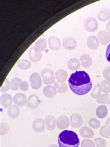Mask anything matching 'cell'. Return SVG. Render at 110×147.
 <instances>
[{"label": "cell", "instance_id": "cell-1", "mask_svg": "<svg viewBox=\"0 0 110 147\" xmlns=\"http://www.w3.org/2000/svg\"><path fill=\"white\" fill-rule=\"evenodd\" d=\"M68 86L75 94L84 96L91 91L93 83L86 72L78 71L70 75L68 79Z\"/></svg>", "mask_w": 110, "mask_h": 147}, {"label": "cell", "instance_id": "cell-2", "mask_svg": "<svg viewBox=\"0 0 110 147\" xmlns=\"http://www.w3.org/2000/svg\"><path fill=\"white\" fill-rule=\"evenodd\" d=\"M57 141L59 147H79L80 144L78 135L73 130H63L58 135Z\"/></svg>", "mask_w": 110, "mask_h": 147}, {"label": "cell", "instance_id": "cell-3", "mask_svg": "<svg viewBox=\"0 0 110 147\" xmlns=\"http://www.w3.org/2000/svg\"><path fill=\"white\" fill-rule=\"evenodd\" d=\"M83 27L86 32L93 33L98 30L99 24H98V20L95 18L88 17L84 20Z\"/></svg>", "mask_w": 110, "mask_h": 147}, {"label": "cell", "instance_id": "cell-4", "mask_svg": "<svg viewBox=\"0 0 110 147\" xmlns=\"http://www.w3.org/2000/svg\"><path fill=\"white\" fill-rule=\"evenodd\" d=\"M43 82L45 85H51L55 82V73L52 70L45 68L40 73Z\"/></svg>", "mask_w": 110, "mask_h": 147}, {"label": "cell", "instance_id": "cell-5", "mask_svg": "<svg viewBox=\"0 0 110 147\" xmlns=\"http://www.w3.org/2000/svg\"><path fill=\"white\" fill-rule=\"evenodd\" d=\"M29 82H30L31 86L33 89H39L41 87L43 84V80L41 76L38 73H34L29 77Z\"/></svg>", "mask_w": 110, "mask_h": 147}, {"label": "cell", "instance_id": "cell-6", "mask_svg": "<svg viewBox=\"0 0 110 147\" xmlns=\"http://www.w3.org/2000/svg\"><path fill=\"white\" fill-rule=\"evenodd\" d=\"M77 40L73 37L66 36L62 40V46L66 50H73L77 48Z\"/></svg>", "mask_w": 110, "mask_h": 147}, {"label": "cell", "instance_id": "cell-7", "mask_svg": "<svg viewBox=\"0 0 110 147\" xmlns=\"http://www.w3.org/2000/svg\"><path fill=\"white\" fill-rule=\"evenodd\" d=\"M43 57L42 52L35 46L29 49V57L32 62H38L41 60Z\"/></svg>", "mask_w": 110, "mask_h": 147}, {"label": "cell", "instance_id": "cell-8", "mask_svg": "<svg viewBox=\"0 0 110 147\" xmlns=\"http://www.w3.org/2000/svg\"><path fill=\"white\" fill-rule=\"evenodd\" d=\"M70 125L73 128H79L83 123V118L81 114L73 113L70 115Z\"/></svg>", "mask_w": 110, "mask_h": 147}, {"label": "cell", "instance_id": "cell-9", "mask_svg": "<svg viewBox=\"0 0 110 147\" xmlns=\"http://www.w3.org/2000/svg\"><path fill=\"white\" fill-rule=\"evenodd\" d=\"M70 121L67 116L61 115L57 119V127L59 130H65L70 125Z\"/></svg>", "mask_w": 110, "mask_h": 147}, {"label": "cell", "instance_id": "cell-10", "mask_svg": "<svg viewBox=\"0 0 110 147\" xmlns=\"http://www.w3.org/2000/svg\"><path fill=\"white\" fill-rule=\"evenodd\" d=\"M45 126V122L42 119H36L32 123V129L36 133H43L44 132Z\"/></svg>", "mask_w": 110, "mask_h": 147}, {"label": "cell", "instance_id": "cell-11", "mask_svg": "<svg viewBox=\"0 0 110 147\" xmlns=\"http://www.w3.org/2000/svg\"><path fill=\"white\" fill-rule=\"evenodd\" d=\"M48 48L52 51H57L61 48V40L58 37L52 36L48 38Z\"/></svg>", "mask_w": 110, "mask_h": 147}, {"label": "cell", "instance_id": "cell-12", "mask_svg": "<svg viewBox=\"0 0 110 147\" xmlns=\"http://www.w3.org/2000/svg\"><path fill=\"white\" fill-rule=\"evenodd\" d=\"M13 102V97L9 94H4L1 95L0 98V103L1 106L4 108H9L10 106L12 105Z\"/></svg>", "mask_w": 110, "mask_h": 147}, {"label": "cell", "instance_id": "cell-13", "mask_svg": "<svg viewBox=\"0 0 110 147\" xmlns=\"http://www.w3.org/2000/svg\"><path fill=\"white\" fill-rule=\"evenodd\" d=\"M98 38L102 45H109L110 43V32L105 30L100 31L98 34Z\"/></svg>", "mask_w": 110, "mask_h": 147}, {"label": "cell", "instance_id": "cell-14", "mask_svg": "<svg viewBox=\"0 0 110 147\" xmlns=\"http://www.w3.org/2000/svg\"><path fill=\"white\" fill-rule=\"evenodd\" d=\"M13 102L18 107H23L27 104V98L24 94L18 93L13 97Z\"/></svg>", "mask_w": 110, "mask_h": 147}, {"label": "cell", "instance_id": "cell-15", "mask_svg": "<svg viewBox=\"0 0 110 147\" xmlns=\"http://www.w3.org/2000/svg\"><path fill=\"white\" fill-rule=\"evenodd\" d=\"M40 103V99L36 94H32L27 98V105L28 107L32 109L37 108Z\"/></svg>", "mask_w": 110, "mask_h": 147}, {"label": "cell", "instance_id": "cell-16", "mask_svg": "<svg viewBox=\"0 0 110 147\" xmlns=\"http://www.w3.org/2000/svg\"><path fill=\"white\" fill-rule=\"evenodd\" d=\"M45 126L47 130L52 131L57 126V119L53 115H48L45 119Z\"/></svg>", "mask_w": 110, "mask_h": 147}, {"label": "cell", "instance_id": "cell-17", "mask_svg": "<svg viewBox=\"0 0 110 147\" xmlns=\"http://www.w3.org/2000/svg\"><path fill=\"white\" fill-rule=\"evenodd\" d=\"M86 45H87L88 48L91 49V50H97V49L99 48L100 45V42L98 37L95 36H88L87 40H86Z\"/></svg>", "mask_w": 110, "mask_h": 147}, {"label": "cell", "instance_id": "cell-18", "mask_svg": "<svg viewBox=\"0 0 110 147\" xmlns=\"http://www.w3.org/2000/svg\"><path fill=\"white\" fill-rule=\"evenodd\" d=\"M43 94L47 98H52L57 95V91L54 86L46 85L43 89Z\"/></svg>", "mask_w": 110, "mask_h": 147}, {"label": "cell", "instance_id": "cell-19", "mask_svg": "<svg viewBox=\"0 0 110 147\" xmlns=\"http://www.w3.org/2000/svg\"><path fill=\"white\" fill-rule=\"evenodd\" d=\"M97 17L102 22L109 20L110 19V10L107 8H102L98 12Z\"/></svg>", "mask_w": 110, "mask_h": 147}, {"label": "cell", "instance_id": "cell-20", "mask_svg": "<svg viewBox=\"0 0 110 147\" xmlns=\"http://www.w3.org/2000/svg\"><path fill=\"white\" fill-rule=\"evenodd\" d=\"M20 114L19 107L16 105H13L7 109V114L11 119H17Z\"/></svg>", "mask_w": 110, "mask_h": 147}, {"label": "cell", "instance_id": "cell-21", "mask_svg": "<svg viewBox=\"0 0 110 147\" xmlns=\"http://www.w3.org/2000/svg\"><path fill=\"white\" fill-rule=\"evenodd\" d=\"M80 135L82 138L85 139H91L94 136V132L91 128L87 126H83L80 128Z\"/></svg>", "mask_w": 110, "mask_h": 147}, {"label": "cell", "instance_id": "cell-22", "mask_svg": "<svg viewBox=\"0 0 110 147\" xmlns=\"http://www.w3.org/2000/svg\"><path fill=\"white\" fill-rule=\"evenodd\" d=\"M80 63L81 65L84 68H88L92 65L93 63V59H92L91 57L87 54H84L80 57Z\"/></svg>", "mask_w": 110, "mask_h": 147}, {"label": "cell", "instance_id": "cell-23", "mask_svg": "<svg viewBox=\"0 0 110 147\" xmlns=\"http://www.w3.org/2000/svg\"><path fill=\"white\" fill-rule=\"evenodd\" d=\"M108 109L105 105H101L97 107L96 110V116L99 119H105L107 116Z\"/></svg>", "mask_w": 110, "mask_h": 147}, {"label": "cell", "instance_id": "cell-24", "mask_svg": "<svg viewBox=\"0 0 110 147\" xmlns=\"http://www.w3.org/2000/svg\"><path fill=\"white\" fill-rule=\"evenodd\" d=\"M81 66L80 61L76 58H72L68 60V68L70 71H77Z\"/></svg>", "mask_w": 110, "mask_h": 147}, {"label": "cell", "instance_id": "cell-25", "mask_svg": "<svg viewBox=\"0 0 110 147\" xmlns=\"http://www.w3.org/2000/svg\"><path fill=\"white\" fill-rule=\"evenodd\" d=\"M54 86L59 94H65L68 91V86L63 82L57 81L54 83Z\"/></svg>", "mask_w": 110, "mask_h": 147}, {"label": "cell", "instance_id": "cell-26", "mask_svg": "<svg viewBox=\"0 0 110 147\" xmlns=\"http://www.w3.org/2000/svg\"><path fill=\"white\" fill-rule=\"evenodd\" d=\"M68 74L67 71H65L63 69L58 70L55 73V78L59 82H65V81L68 79Z\"/></svg>", "mask_w": 110, "mask_h": 147}, {"label": "cell", "instance_id": "cell-27", "mask_svg": "<svg viewBox=\"0 0 110 147\" xmlns=\"http://www.w3.org/2000/svg\"><path fill=\"white\" fill-rule=\"evenodd\" d=\"M102 93L103 92H102L101 90V84H100V83H98V84H96V86H94L93 91H91V96L92 98L98 99V98L102 95Z\"/></svg>", "mask_w": 110, "mask_h": 147}, {"label": "cell", "instance_id": "cell-28", "mask_svg": "<svg viewBox=\"0 0 110 147\" xmlns=\"http://www.w3.org/2000/svg\"><path fill=\"white\" fill-rule=\"evenodd\" d=\"M35 47L40 51H43L47 48V40L45 38H40L35 43Z\"/></svg>", "mask_w": 110, "mask_h": 147}, {"label": "cell", "instance_id": "cell-29", "mask_svg": "<svg viewBox=\"0 0 110 147\" xmlns=\"http://www.w3.org/2000/svg\"><path fill=\"white\" fill-rule=\"evenodd\" d=\"M18 66L22 71H27L32 66V63L27 59H22L18 63Z\"/></svg>", "mask_w": 110, "mask_h": 147}, {"label": "cell", "instance_id": "cell-30", "mask_svg": "<svg viewBox=\"0 0 110 147\" xmlns=\"http://www.w3.org/2000/svg\"><path fill=\"white\" fill-rule=\"evenodd\" d=\"M21 82V80L18 78H13L10 81L11 89L13 91H17L20 88V84Z\"/></svg>", "mask_w": 110, "mask_h": 147}, {"label": "cell", "instance_id": "cell-31", "mask_svg": "<svg viewBox=\"0 0 110 147\" xmlns=\"http://www.w3.org/2000/svg\"><path fill=\"white\" fill-rule=\"evenodd\" d=\"M100 134L103 138H110V127L105 125L102 126L100 129Z\"/></svg>", "mask_w": 110, "mask_h": 147}, {"label": "cell", "instance_id": "cell-32", "mask_svg": "<svg viewBox=\"0 0 110 147\" xmlns=\"http://www.w3.org/2000/svg\"><path fill=\"white\" fill-rule=\"evenodd\" d=\"M102 92L104 94H109L110 92V82L107 80H103L100 83Z\"/></svg>", "mask_w": 110, "mask_h": 147}, {"label": "cell", "instance_id": "cell-33", "mask_svg": "<svg viewBox=\"0 0 110 147\" xmlns=\"http://www.w3.org/2000/svg\"><path fill=\"white\" fill-rule=\"evenodd\" d=\"M97 102L99 104H109V95L108 94H103L97 99Z\"/></svg>", "mask_w": 110, "mask_h": 147}, {"label": "cell", "instance_id": "cell-34", "mask_svg": "<svg viewBox=\"0 0 110 147\" xmlns=\"http://www.w3.org/2000/svg\"><path fill=\"white\" fill-rule=\"evenodd\" d=\"M88 125L93 129H97L101 127V121L96 118H91L88 121Z\"/></svg>", "mask_w": 110, "mask_h": 147}, {"label": "cell", "instance_id": "cell-35", "mask_svg": "<svg viewBox=\"0 0 110 147\" xmlns=\"http://www.w3.org/2000/svg\"><path fill=\"white\" fill-rule=\"evenodd\" d=\"M96 147H106L107 141L103 138H97L93 140Z\"/></svg>", "mask_w": 110, "mask_h": 147}, {"label": "cell", "instance_id": "cell-36", "mask_svg": "<svg viewBox=\"0 0 110 147\" xmlns=\"http://www.w3.org/2000/svg\"><path fill=\"white\" fill-rule=\"evenodd\" d=\"M9 131V125L5 122H1L0 125V133L1 136L5 135Z\"/></svg>", "mask_w": 110, "mask_h": 147}, {"label": "cell", "instance_id": "cell-37", "mask_svg": "<svg viewBox=\"0 0 110 147\" xmlns=\"http://www.w3.org/2000/svg\"><path fill=\"white\" fill-rule=\"evenodd\" d=\"M81 147H96L94 142H93L90 139H85L82 141Z\"/></svg>", "mask_w": 110, "mask_h": 147}, {"label": "cell", "instance_id": "cell-38", "mask_svg": "<svg viewBox=\"0 0 110 147\" xmlns=\"http://www.w3.org/2000/svg\"><path fill=\"white\" fill-rule=\"evenodd\" d=\"M11 89V85H10V82L8 79L5 80L4 82L3 83L2 86H1V92L5 93Z\"/></svg>", "mask_w": 110, "mask_h": 147}, {"label": "cell", "instance_id": "cell-39", "mask_svg": "<svg viewBox=\"0 0 110 147\" xmlns=\"http://www.w3.org/2000/svg\"><path fill=\"white\" fill-rule=\"evenodd\" d=\"M103 75L106 80L110 82V66H107L104 68L103 72Z\"/></svg>", "mask_w": 110, "mask_h": 147}, {"label": "cell", "instance_id": "cell-40", "mask_svg": "<svg viewBox=\"0 0 110 147\" xmlns=\"http://www.w3.org/2000/svg\"><path fill=\"white\" fill-rule=\"evenodd\" d=\"M29 84L27 81H21L20 84V89L23 91H27L29 89Z\"/></svg>", "mask_w": 110, "mask_h": 147}, {"label": "cell", "instance_id": "cell-41", "mask_svg": "<svg viewBox=\"0 0 110 147\" xmlns=\"http://www.w3.org/2000/svg\"><path fill=\"white\" fill-rule=\"evenodd\" d=\"M105 57L108 62H109L110 63V43L108 45L107 48L106 52H105Z\"/></svg>", "mask_w": 110, "mask_h": 147}, {"label": "cell", "instance_id": "cell-42", "mask_svg": "<svg viewBox=\"0 0 110 147\" xmlns=\"http://www.w3.org/2000/svg\"><path fill=\"white\" fill-rule=\"evenodd\" d=\"M106 28H107V30L109 32H110V20L107 22V24Z\"/></svg>", "mask_w": 110, "mask_h": 147}, {"label": "cell", "instance_id": "cell-43", "mask_svg": "<svg viewBox=\"0 0 110 147\" xmlns=\"http://www.w3.org/2000/svg\"><path fill=\"white\" fill-rule=\"evenodd\" d=\"M105 125H108V126H109V127H110V117H109V118H108V119H107V120H106Z\"/></svg>", "mask_w": 110, "mask_h": 147}, {"label": "cell", "instance_id": "cell-44", "mask_svg": "<svg viewBox=\"0 0 110 147\" xmlns=\"http://www.w3.org/2000/svg\"><path fill=\"white\" fill-rule=\"evenodd\" d=\"M47 147H59L58 146H57V144H50V145H49Z\"/></svg>", "mask_w": 110, "mask_h": 147}, {"label": "cell", "instance_id": "cell-45", "mask_svg": "<svg viewBox=\"0 0 110 147\" xmlns=\"http://www.w3.org/2000/svg\"><path fill=\"white\" fill-rule=\"evenodd\" d=\"M109 104H110V95H109Z\"/></svg>", "mask_w": 110, "mask_h": 147}]
</instances>
